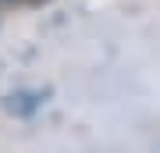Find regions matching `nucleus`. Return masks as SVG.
<instances>
[{
  "mask_svg": "<svg viewBox=\"0 0 160 153\" xmlns=\"http://www.w3.org/2000/svg\"><path fill=\"white\" fill-rule=\"evenodd\" d=\"M0 4H22V0H0Z\"/></svg>",
  "mask_w": 160,
  "mask_h": 153,
  "instance_id": "f257e3e1",
  "label": "nucleus"
}]
</instances>
